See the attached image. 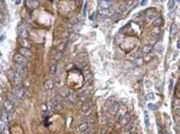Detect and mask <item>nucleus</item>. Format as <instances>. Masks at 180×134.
Wrapping results in <instances>:
<instances>
[{
	"mask_svg": "<svg viewBox=\"0 0 180 134\" xmlns=\"http://www.w3.org/2000/svg\"><path fill=\"white\" fill-rule=\"evenodd\" d=\"M14 108H15V104H13L11 100L7 99V100H5L4 103H3V109L7 112V113H11V112L14 111Z\"/></svg>",
	"mask_w": 180,
	"mask_h": 134,
	"instance_id": "6",
	"label": "nucleus"
},
{
	"mask_svg": "<svg viewBox=\"0 0 180 134\" xmlns=\"http://www.w3.org/2000/svg\"><path fill=\"white\" fill-rule=\"evenodd\" d=\"M21 1H19V0H18V1H15V4H19Z\"/></svg>",
	"mask_w": 180,
	"mask_h": 134,
	"instance_id": "42",
	"label": "nucleus"
},
{
	"mask_svg": "<svg viewBox=\"0 0 180 134\" xmlns=\"http://www.w3.org/2000/svg\"><path fill=\"white\" fill-rule=\"evenodd\" d=\"M7 99L11 100L14 104H18V103H19V98L16 96L14 93H10V94H7Z\"/></svg>",
	"mask_w": 180,
	"mask_h": 134,
	"instance_id": "15",
	"label": "nucleus"
},
{
	"mask_svg": "<svg viewBox=\"0 0 180 134\" xmlns=\"http://www.w3.org/2000/svg\"><path fill=\"white\" fill-rule=\"evenodd\" d=\"M44 87H45L46 90H51V89L53 88V82H52V80H47V81L45 82Z\"/></svg>",
	"mask_w": 180,
	"mask_h": 134,
	"instance_id": "22",
	"label": "nucleus"
},
{
	"mask_svg": "<svg viewBox=\"0 0 180 134\" xmlns=\"http://www.w3.org/2000/svg\"><path fill=\"white\" fill-rule=\"evenodd\" d=\"M27 4L28 5H31L30 9H36V7L39 6V2L34 0V1H27Z\"/></svg>",
	"mask_w": 180,
	"mask_h": 134,
	"instance_id": "21",
	"label": "nucleus"
},
{
	"mask_svg": "<svg viewBox=\"0 0 180 134\" xmlns=\"http://www.w3.org/2000/svg\"><path fill=\"white\" fill-rule=\"evenodd\" d=\"M61 107H63V100H61L60 96H55V97L49 103V110L51 112L60 110V109H61Z\"/></svg>",
	"mask_w": 180,
	"mask_h": 134,
	"instance_id": "1",
	"label": "nucleus"
},
{
	"mask_svg": "<svg viewBox=\"0 0 180 134\" xmlns=\"http://www.w3.org/2000/svg\"><path fill=\"white\" fill-rule=\"evenodd\" d=\"M85 75V80H88V79H89L90 78V77H91V74H90V72H86V73L84 74Z\"/></svg>",
	"mask_w": 180,
	"mask_h": 134,
	"instance_id": "34",
	"label": "nucleus"
},
{
	"mask_svg": "<svg viewBox=\"0 0 180 134\" xmlns=\"http://www.w3.org/2000/svg\"><path fill=\"white\" fill-rule=\"evenodd\" d=\"M117 115L120 117V118H122L124 115H126V108H125V107H122V108L119 110V112H118Z\"/></svg>",
	"mask_w": 180,
	"mask_h": 134,
	"instance_id": "25",
	"label": "nucleus"
},
{
	"mask_svg": "<svg viewBox=\"0 0 180 134\" xmlns=\"http://www.w3.org/2000/svg\"><path fill=\"white\" fill-rule=\"evenodd\" d=\"M67 47H68V43H67V42H63V43H60V45H58L57 51H60V52L63 53L64 51H65V50L67 49Z\"/></svg>",
	"mask_w": 180,
	"mask_h": 134,
	"instance_id": "24",
	"label": "nucleus"
},
{
	"mask_svg": "<svg viewBox=\"0 0 180 134\" xmlns=\"http://www.w3.org/2000/svg\"><path fill=\"white\" fill-rule=\"evenodd\" d=\"M61 94L63 96L65 97V99H68L70 101H74L76 99V95H75V93L73 91H71L70 89H64L63 92H61Z\"/></svg>",
	"mask_w": 180,
	"mask_h": 134,
	"instance_id": "2",
	"label": "nucleus"
},
{
	"mask_svg": "<svg viewBox=\"0 0 180 134\" xmlns=\"http://www.w3.org/2000/svg\"><path fill=\"white\" fill-rule=\"evenodd\" d=\"M177 125H178V128L180 129V120H178V124H177Z\"/></svg>",
	"mask_w": 180,
	"mask_h": 134,
	"instance_id": "43",
	"label": "nucleus"
},
{
	"mask_svg": "<svg viewBox=\"0 0 180 134\" xmlns=\"http://www.w3.org/2000/svg\"><path fill=\"white\" fill-rule=\"evenodd\" d=\"M10 119H11V116L9 115V113H7V112L5 111L4 109H2L1 110V122H5V124H7Z\"/></svg>",
	"mask_w": 180,
	"mask_h": 134,
	"instance_id": "14",
	"label": "nucleus"
},
{
	"mask_svg": "<svg viewBox=\"0 0 180 134\" xmlns=\"http://www.w3.org/2000/svg\"><path fill=\"white\" fill-rule=\"evenodd\" d=\"M177 48H178V49H180V40L178 42H177Z\"/></svg>",
	"mask_w": 180,
	"mask_h": 134,
	"instance_id": "41",
	"label": "nucleus"
},
{
	"mask_svg": "<svg viewBox=\"0 0 180 134\" xmlns=\"http://www.w3.org/2000/svg\"><path fill=\"white\" fill-rule=\"evenodd\" d=\"M90 89H91V88H90ZM90 89H87V90L84 91V93H83V94L80 96V100L84 101V100L87 99L88 96H89V93H90Z\"/></svg>",
	"mask_w": 180,
	"mask_h": 134,
	"instance_id": "19",
	"label": "nucleus"
},
{
	"mask_svg": "<svg viewBox=\"0 0 180 134\" xmlns=\"http://www.w3.org/2000/svg\"><path fill=\"white\" fill-rule=\"evenodd\" d=\"M14 94L19 98L20 100H22L25 98V95H26V89L22 87V85H16V88L14 89Z\"/></svg>",
	"mask_w": 180,
	"mask_h": 134,
	"instance_id": "3",
	"label": "nucleus"
},
{
	"mask_svg": "<svg viewBox=\"0 0 180 134\" xmlns=\"http://www.w3.org/2000/svg\"><path fill=\"white\" fill-rule=\"evenodd\" d=\"M91 110H92V103H91V101H86L82 106V108H80V111L85 114L89 113Z\"/></svg>",
	"mask_w": 180,
	"mask_h": 134,
	"instance_id": "7",
	"label": "nucleus"
},
{
	"mask_svg": "<svg viewBox=\"0 0 180 134\" xmlns=\"http://www.w3.org/2000/svg\"><path fill=\"white\" fill-rule=\"evenodd\" d=\"M13 70H14L16 73L19 74L21 77H22V76H26V74H27V69L25 68V66H20V65H17V63H15L14 69H13Z\"/></svg>",
	"mask_w": 180,
	"mask_h": 134,
	"instance_id": "5",
	"label": "nucleus"
},
{
	"mask_svg": "<svg viewBox=\"0 0 180 134\" xmlns=\"http://www.w3.org/2000/svg\"><path fill=\"white\" fill-rule=\"evenodd\" d=\"M89 126H90L89 122L84 120V122H82L79 125V131H80V132H86V131L88 130V128H89Z\"/></svg>",
	"mask_w": 180,
	"mask_h": 134,
	"instance_id": "11",
	"label": "nucleus"
},
{
	"mask_svg": "<svg viewBox=\"0 0 180 134\" xmlns=\"http://www.w3.org/2000/svg\"><path fill=\"white\" fill-rule=\"evenodd\" d=\"M156 50L157 51H162L163 50V44L162 43H158L156 45Z\"/></svg>",
	"mask_w": 180,
	"mask_h": 134,
	"instance_id": "33",
	"label": "nucleus"
},
{
	"mask_svg": "<svg viewBox=\"0 0 180 134\" xmlns=\"http://www.w3.org/2000/svg\"><path fill=\"white\" fill-rule=\"evenodd\" d=\"M145 125H146V126L149 125V122H148V115H147L146 113H145Z\"/></svg>",
	"mask_w": 180,
	"mask_h": 134,
	"instance_id": "36",
	"label": "nucleus"
},
{
	"mask_svg": "<svg viewBox=\"0 0 180 134\" xmlns=\"http://www.w3.org/2000/svg\"><path fill=\"white\" fill-rule=\"evenodd\" d=\"M118 10H119V13H125L126 11L128 10V3H126V2H124V3H121L119 4V6H118Z\"/></svg>",
	"mask_w": 180,
	"mask_h": 134,
	"instance_id": "17",
	"label": "nucleus"
},
{
	"mask_svg": "<svg viewBox=\"0 0 180 134\" xmlns=\"http://www.w3.org/2000/svg\"><path fill=\"white\" fill-rule=\"evenodd\" d=\"M14 61H15V63H17V65L26 66L27 63H28V58H26L25 56H22L20 54H16L14 56Z\"/></svg>",
	"mask_w": 180,
	"mask_h": 134,
	"instance_id": "4",
	"label": "nucleus"
},
{
	"mask_svg": "<svg viewBox=\"0 0 180 134\" xmlns=\"http://www.w3.org/2000/svg\"><path fill=\"white\" fill-rule=\"evenodd\" d=\"M152 85H153V82L150 81L149 79H147V80H146V84H145V87H146V88H149V87H152Z\"/></svg>",
	"mask_w": 180,
	"mask_h": 134,
	"instance_id": "35",
	"label": "nucleus"
},
{
	"mask_svg": "<svg viewBox=\"0 0 180 134\" xmlns=\"http://www.w3.org/2000/svg\"><path fill=\"white\" fill-rule=\"evenodd\" d=\"M131 122V117H130V115H128V114H126L124 115V116L122 117V118L120 119V125L121 126H123V127H126L129 122Z\"/></svg>",
	"mask_w": 180,
	"mask_h": 134,
	"instance_id": "10",
	"label": "nucleus"
},
{
	"mask_svg": "<svg viewBox=\"0 0 180 134\" xmlns=\"http://www.w3.org/2000/svg\"><path fill=\"white\" fill-rule=\"evenodd\" d=\"M177 33V25L175 23H172L171 25V39L174 38V36H175V34Z\"/></svg>",
	"mask_w": 180,
	"mask_h": 134,
	"instance_id": "20",
	"label": "nucleus"
},
{
	"mask_svg": "<svg viewBox=\"0 0 180 134\" xmlns=\"http://www.w3.org/2000/svg\"><path fill=\"white\" fill-rule=\"evenodd\" d=\"M100 12L104 15H109L111 14V9H100Z\"/></svg>",
	"mask_w": 180,
	"mask_h": 134,
	"instance_id": "28",
	"label": "nucleus"
},
{
	"mask_svg": "<svg viewBox=\"0 0 180 134\" xmlns=\"http://www.w3.org/2000/svg\"><path fill=\"white\" fill-rule=\"evenodd\" d=\"M99 5H100V9H111V4L112 1H107V0H101V1L98 2Z\"/></svg>",
	"mask_w": 180,
	"mask_h": 134,
	"instance_id": "9",
	"label": "nucleus"
},
{
	"mask_svg": "<svg viewBox=\"0 0 180 134\" xmlns=\"http://www.w3.org/2000/svg\"><path fill=\"white\" fill-rule=\"evenodd\" d=\"M173 89V79L170 80V90Z\"/></svg>",
	"mask_w": 180,
	"mask_h": 134,
	"instance_id": "38",
	"label": "nucleus"
},
{
	"mask_svg": "<svg viewBox=\"0 0 180 134\" xmlns=\"http://www.w3.org/2000/svg\"><path fill=\"white\" fill-rule=\"evenodd\" d=\"M133 127H135V122H133V120H131V122H129V124H128V125H127V126H126V127H125V130L127 131V132H130V131H131V129H133Z\"/></svg>",
	"mask_w": 180,
	"mask_h": 134,
	"instance_id": "27",
	"label": "nucleus"
},
{
	"mask_svg": "<svg viewBox=\"0 0 180 134\" xmlns=\"http://www.w3.org/2000/svg\"><path fill=\"white\" fill-rule=\"evenodd\" d=\"M154 98H155V94H154V93H152V92L148 93V94L146 95V100H153Z\"/></svg>",
	"mask_w": 180,
	"mask_h": 134,
	"instance_id": "32",
	"label": "nucleus"
},
{
	"mask_svg": "<svg viewBox=\"0 0 180 134\" xmlns=\"http://www.w3.org/2000/svg\"><path fill=\"white\" fill-rule=\"evenodd\" d=\"M144 4H146V1H140V5H144Z\"/></svg>",
	"mask_w": 180,
	"mask_h": 134,
	"instance_id": "39",
	"label": "nucleus"
},
{
	"mask_svg": "<svg viewBox=\"0 0 180 134\" xmlns=\"http://www.w3.org/2000/svg\"><path fill=\"white\" fill-rule=\"evenodd\" d=\"M56 71H57V66H56L55 63L51 65L50 66V74L54 75V74H56Z\"/></svg>",
	"mask_w": 180,
	"mask_h": 134,
	"instance_id": "26",
	"label": "nucleus"
},
{
	"mask_svg": "<svg viewBox=\"0 0 180 134\" xmlns=\"http://www.w3.org/2000/svg\"><path fill=\"white\" fill-rule=\"evenodd\" d=\"M54 57H55V59H56V60L60 59V58H61V57H63V53H61V52H60V51H57V52H56V53H55Z\"/></svg>",
	"mask_w": 180,
	"mask_h": 134,
	"instance_id": "31",
	"label": "nucleus"
},
{
	"mask_svg": "<svg viewBox=\"0 0 180 134\" xmlns=\"http://www.w3.org/2000/svg\"><path fill=\"white\" fill-rule=\"evenodd\" d=\"M155 17H156V14H155V10H154V12H153L152 14L146 15V20H147V21H152Z\"/></svg>",
	"mask_w": 180,
	"mask_h": 134,
	"instance_id": "29",
	"label": "nucleus"
},
{
	"mask_svg": "<svg viewBox=\"0 0 180 134\" xmlns=\"http://www.w3.org/2000/svg\"><path fill=\"white\" fill-rule=\"evenodd\" d=\"M152 50H153V47L150 44H146V45H144L143 47V49H142V52H143V54H146V55H148L150 52H152Z\"/></svg>",
	"mask_w": 180,
	"mask_h": 134,
	"instance_id": "18",
	"label": "nucleus"
},
{
	"mask_svg": "<svg viewBox=\"0 0 180 134\" xmlns=\"http://www.w3.org/2000/svg\"><path fill=\"white\" fill-rule=\"evenodd\" d=\"M19 54L25 56L26 58H30L32 56V52L28 49V48H21V49L19 50Z\"/></svg>",
	"mask_w": 180,
	"mask_h": 134,
	"instance_id": "13",
	"label": "nucleus"
},
{
	"mask_svg": "<svg viewBox=\"0 0 180 134\" xmlns=\"http://www.w3.org/2000/svg\"><path fill=\"white\" fill-rule=\"evenodd\" d=\"M161 23H162V18H161V17H157V18H156V20L154 21V24L156 26L161 25Z\"/></svg>",
	"mask_w": 180,
	"mask_h": 134,
	"instance_id": "30",
	"label": "nucleus"
},
{
	"mask_svg": "<svg viewBox=\"0 0 180 134\" xmlns=\"http://www.w3.org/2000/svg\"><path fill=\"white\" fill-rule=\"evenodd\" d=\"M148 108H149V109H153V110H155V109H156V106H155V104H148Z\"/></svg>",
	"mask_w": 180,
	"mask_h": 134,
	"instance_id": "37",
	"label": "nucleus"
},
{
	"mask_svg": "<svg viewBox=\"0 0 180 134\" xmlns=\"http://www.w3.org/2000/svg\"><path fill=\"white\" fill-rule=\"evenodd\" d=\"M18 32H19V35L22 38H27L28 37V29L26 28L25 25H20V26H18Z\"/></svg>",
	"mask_w": 180,
	"mask_h": 134,
	"instance_id": "12",
	"label": "nucleus"
},
{
	"mask_svg": "<svg viewBox=\"0 0 180 134\" xmlns=\"http://www.w3.org/2000/svg\"><path fill=\"white\" fill-rule=\"evenodd\" d=\"M86 61H87V55L84 54V53H80L76 56V62L80 65V67H84Z\"/></svg>",
	"mask_w": 180,
	"mask_h": 134,
	"instance_id": "8",
	"label": "nucleus"
},
{
	"mask_svg": "<svg viewBox=\"0 0 180 134\" xmlns=\"http://www.w3.org/2000/svg\"><path fill=\"white\" fill-rule=\"evenodd\" d=\"M120 104L119 103H113L111 107H110V112H111L112 114H118V112H119L120 110Z\"/></svg>",
	"mask_w": 180,
	"mask_h": 134,
	"instance_id": "16",
	"label": "nucleus"
},
{
	"mask_svg": "<svg viewBox=\"0 0 180 134\" xmlns=\"http://www.w3.org/2000/svg\"><path fill=\"white\" fill-rule=\"evenodd\" d=\"M175 5H176V1L175 0H171V1L167 2V9L168 11H173L175 9Z\"/></svg>",
	"mask_w": 180,
	"mask_h": 134,
	"instance_id": "23",
	"label": "nucleus"
},
{
	"mask_svg": "<svg viewBox=\"0 0 180 134\" xmlns=\"http://www.w3.org/2000/svg\"><path fill=\"white\" fill-rule=\"evenodd\" d=\"M170 17H174V12H173V11H171V13H170Z\"/></svg>",
	"mask_w": 180,
	"mask_h": 134,
	"instance_id": "40",
	"label": "nucleus"
}]
</instances>
